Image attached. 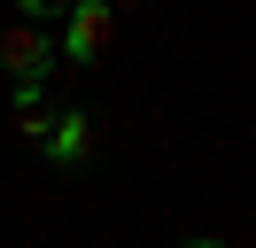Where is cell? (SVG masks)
<instances>
[{"instance_id": "7a4b0ae2", "label": "cell", "mask_w": 256, "mask_h": 248, "mask_svg": "<svg viewBox=\"0 0 256 248\" xmlns=\"http://www.w3.org/2000/svg\"><path fill=\"white\" fill-rule=\"evenodd\" d=\"M109 24H116V8H109V0H70V8H62V39H54V46H62L70 62H101Z\"/></svg>"}, {"instance_id": "277c9868", "label": "cell", "mask_w": 256, "mask_h": 248, "mask_svg": "<svg viewBox=\"0 0 256 248\" xmlns=\"http://www.w3.org/2000/svg\"><path fill=\"white\" fill-rule=\"evenodd\" d=\"M16 8H24V16H62L70 0H16Z\"/></svg>"}, {"instance_id": "3957f363", "label": "cell", "mask_w": 256, "mask_h": 248, "mask_svg": "<svg viewBox=\"0 0 256 248\" xmlns=\"http://www.w3.org/2000/svg\"><path fill=\"white\" fill-rule=\"evenodd\" d=\"M39 148H47V163L78 170L86 155H94V116H86V108H62V116L47 124V140H39Z\"/></svg>"}, {"instance_id": "6da1fadb", "label": "cell", "mask_w": 256, "mask_h": 248, "mask_svg": "<svg viewBox=\"0 0 256 248\" xmlns=\"http://www.w3.org/2000/svg\"><path fill=\"white\" fill-rule=\"evenodd\" d=\"M54 54H62V46L47 39V24H39V16H16V24H0V70L16 78V86H39Z\"/></svg>"}]
</instances>
